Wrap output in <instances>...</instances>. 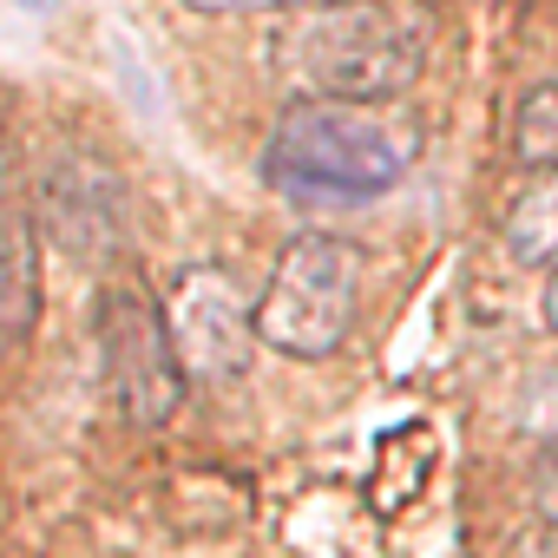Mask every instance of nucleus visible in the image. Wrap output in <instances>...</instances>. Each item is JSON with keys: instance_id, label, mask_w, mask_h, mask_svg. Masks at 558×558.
I'll return each mask as SVG.
<instances>
[{"instance_id": "10", "label": "nucleus", "mask_w": 558, "mask_h": 558, "mask_svg": "<svg viewBox=\"0 0 558 558\" xmlns=\"http://www.w3.org/2000/svg\"><path fill=\"white\" fill-rule=\"evenodd\" d=\"M525 506H532V519L545 532H558V440L532 453V466H525Z\"/></svg>"}, {"instance_id": "16", "label": "nucleus", "mask_w": 558, "mask_h": 558, "mask_svg": "<svg viewBox=\"0 0 558 558\" xmlns=\"http://www.w3.org/2000/svg\"><path fill=\"white\" fill-rule=\"evenodd\" d=\"M0 171H8V138H0Z\"/></svg>"}, {"instance_id": "9", "label": "nucleus", "mask_w": 558, "mask_h": 558, "mask_svg": "<svg viewBox=\"0 0 558 558\" xmlns=\"http://www.w3.org/2000/svg\"><path fill=\"white\" fill-rule=\"evenodd\" d=\"M512 158L525 171H558V86H532L512 112Z\"/></svg>"}, {"instance_id": "12", "label": "nucleus", "mask_w": 558, "mask_h": 558, "mask_svg": "<svg viewBox=\"0 0 558 558\" xmlns=\"http://www.w3.org/2000/svg\"><path fill=\"white\" fill-rule=\"evenodd\" d=\"M191 14H283V8H303V0H184Z\"/></svg>"}, {"instance_id": "15", "label": "nucleus", "mask_w": 558, "mask_h": 558, "mask_svg": "<svg viewBox=\"0 0 558 558\" xmlns=\"http://www.w3.org/2000/svg\"><path fill=\"white\" fill-rule=\"evenodd\" d=\"M14 8H34V14H47V8H53V0H14Z\"/></svg>"}, {"instance_id": "2", "label": "nucleus", "mask_w": 558, "mask_h": 558, "mask_svg": "<svg viewBox=\"0 0 558 558\" xmlns=\"http://www.w3.org/2000/svg\"><path fill=\"white\" fill-rule=\"evenodd\" d=\"M421 119L408 106H342L296 99L269 125L263 184L303 204H368L395 191L421 158Z\"/></svg>"}, {"instance_id": "6", "label": "nucleus", "mask_w": 558, "mask_h": 558, "mask_svg": "<svg viewBox=\"0 0 558 558\" xmlns=\"http://www.w3.org/2000/svg\"><path fill=\"white\" fill-rule=\"evenodd\" d=\"M40 230L73 263H106L125 243V184L93 151H60L40 171Z\"/></svg>"}, {"instance_id": "8", "label": "nucleus", "mask_w": 558, "mask_h": 558, "mask_svg": "<svg viewBox=\"0 0 558 558\" xmlns=\"http://www.w3.org/2000/svg\"><path fill=\"white\" fill-rule=\"evenodd\" d=\"M499 236H506V256H512V263H525V269H558V171L532 178V184L512 197Z\"/></svg>"}, {"instance_id": "4", "label": "nucleus", "mask_w": 558, "mask_h": 558, "mask_svg": "<svg viewBox=\"0 0 558 558\" xmlns=\"http://www.w3.org/2000/svg\"><path fill=\"white\" fill-rule=\"evenodd\" d=\"M93 336H99L106 395L125 414V427H138V434L165 427L178 414V401H184V368H178L165 310L138 283H106L99 310H93Z\"/></svg>"}, {"instance_id": "11", "label": "nucleus", "mask_w": 558, "mask_h": 558, "mask_svg": "<svg viewBox=\"0 0 558 558\" xmlns=\"http://www.w3.org/2000/svg\"><path fill=\"white\" fill-rule=\"evenodd\" d=\"M519 421H525V434H538L545 447L558 440V368H551V375H538V381L525 388V408H519Z\"/></svg>"}, {"instance_id": "1", "label": "nucleus", "mask_w": 558, "mask_h": 558, "mask_svg": "<svg viewBox=\"0 0 558 558\" xmlns=\"http://www.w3.org/2000/svg\"><path fill=\"white\" fill-rule=\"evenodd\" d=\"M434 53L427 0H316L276 34V73L303 99L395 106Z\"/></svg>"}, {"instance_id": "14", "label": "nucleus", "mask_w": 558, "mask_h": 558, "mask_svg": "<svg viewBox=\"0 0 558 558\" xmlns=\"http://www.w3.org/2000/svg\"><path fill=\"white\" fill-rule=\"evenodd\" d=\"M532 558H558V532H545V545H538Z\"/></svg>"}, {"instance_id": "5", "label": "nucleus", "mask_w": 558, "mask_h": 558, "mask_svg": "<svg viewBox=\"0 0 558 558\" xmlns=\"http://www.w3.org/2000/svg\"><path fill=\"white\" fill-rule=\"evenodd\" d=\"M165 329H171L184 381H210V388L243 381V368L256 355V303L217 263L178 269V283L165 296Z\"/></svg>"}, {"instance_id": "7", "label": "nucleus", "mask_w": 558, "mask_h": 558, "mask_svg": "<svg viewBox=\"0 0 558 558\" xmlns=\"http://www.w3.org/2000/svg\"><path fill=\"white\" fill-rule=\"evenodd\" d=\"M40 329V230L21 210H0V362H14Z\"/></svg>"}, {"instance_id": "13", "label": "nucleus", "mask_w": 558, "mask_h": 558, "mask_svg": "<svg viewBox=\"0 0 558 558\" xmlns=\"http://www.w3.org/2000/svg\"><path fill=\"white\" fill-rule=\"evenodd\" d=\"M538 310H545V329L558 336V269H551V283H545V296H538Z\"/></svg>"}, {"instance_id": "3", "label": "nucleus", "mask_w": 558, "mask_h": 558, "mask_svg": "<svg viewBox=\"0 0 558 558\" xmlns=\"http://www.w3.org/2000/svg\"><path fill=\"white\" fill-rule=\"evenodd\" d=\"M362 276H368V256L349 236H329V230L290 236L256 296V349H276L290 362L336 355L362 310Z\"/></svg>"}]
</instances>
